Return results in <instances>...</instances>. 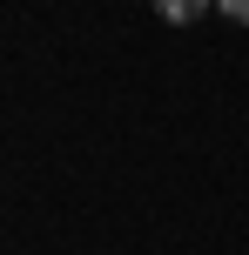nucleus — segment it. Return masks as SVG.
I'll use <instances>...</instances> for the list:
<instances>
[{
  "instance_id": "f257e3e1",
  "label": "nucleus",
  "mask_w": 249,
  "mask_h": 255,
  "mask_svg": "<svg viewBox=\"0 0 249 255\" xmlns=\"http://www.w3.org/2000/svg\"><path fill=\"white\" fill-rule=\"evenodd\" d=\"M216 0H155V13L162 20H175V27H189V20H202V13H209Z\"/></svg>"
},
{
  "instance_id": "f03ea898",
  "label": "nucleus",
  "mask_w": 249,
  "mask_h": 255,
  "mask_svg": "<svg viewBox=\"0 0 249 255\" xmlns=\"http://www.w3.org/2000/svg\"><path fill=\"white\" fill-rule=\"evenodd\" d=\"M216 13H229V20H243V27H249V0H216Z\"/></svg>"
}]
</instances>
